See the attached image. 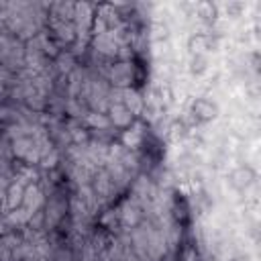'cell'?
I'll list each match as a JSON object with an SVG mask.
<instances>
[{"label": "cell", "mask_w": 261, "mask_h": 261, "mask_svg": "<svg viewBox=\"0 0 261 261\" xmlns=\"http://www.w3.org/2000/svg\"><path fill=\"white\" fill-rule=\"evenodd\" d=\"M204 59L202 57H198V59H194V71H204Z\"/></svg>", "instance_id": "obj_4"}, {"label": "cell", "mask_w": 261, "mask_h": 261, "mask_svg": "<svg viewBox=\"0 0 261 261\" xmlns=\"http://www.w3.org/2000/svg\"><path fill=\"white\" fill-rule=\"evenodd\" d=\"M233 186H237V188H247L251 182H253V173L245 167V169H237L235 173H233Z\"/></svg>", "instance_id": "obj_2"}, {"label": "cell", "mask_w": 261, "mask_h": 261, "mask_svg": "<svg viewBox=\"0 0 261 261\" xmlns=\"http://www.w3.org/2000/svg\"><path fill=\"white\" fill-rule=\"evenodd\" d=\"M131 119H133V113H129L123 104H119V106H115L113 108V121H115V125H129L131 123Z\"/></svg>", "instance_id": "obj_3"}, {"label": "cell", "mask_w": 261, "mask_h": 261, "mask_svg": "<svg viewBox=\"0 0 261 261\" xmlns=\"http://www.w3.org/2000/svg\"><path fill=\"white\" fill-rule=\"evenodd\" d=\"M216 104H212V102H208V100H198L196 104H194V113L200 117V119H212V117H216Z\"/></svg>", "instance_id": "obj_1"}]
</instances>
